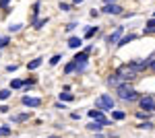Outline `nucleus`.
<instances>
[{"label": "nucleus", "instance_id": "obj_1", "mask_svg": "<svg viewBox=\"0 0 155 138\" xmlns=\"http://www.w3.org/2000/svg\"><path fill=\"white\" fill-rule=\"evenodd\" d=\"M95 105L101 107V109H106V111H112V109H114V99H112L110 95H101V97L95 101Z\"/></svg>", "mask_w": 155, "mask_h": 138}, {"label": "nucleus", "instance_id": "obj_2", "mask_svg": "<svg viewBox=\"0 0 155 138\" xmlns=\"http://www.w3.org/2000/svg\"><path fill=\"white\" fill-rule=\"evenodd\" d=\"M118 93H120V99H124V101H134L137 99V93L132 89H128V87H120Z\"/></svg>", "mask_w": 155, "mask_h": 138}, {"label": "nucleus", "instance_id": "obj_3", "mask_svg": "<svg viewBox=\"0 0 155 138\" xmlns=\"http://www.w3.org/2000/svg\"><path fill=\"white\" fill-rule=\"evenodd\" d=\"M116 76H120L122 81H130V79H134V70L130 68V66H124V68L118 70V74Z\"/></svg>", "mask_w": 155, "mask_h": 138}, {"label": "nucleus", "instance_id": "obj_4", "mask_svg": "<svg viewBox=\"0 0 155 138\" xmlns=\"http://www.w3.org/2000/svg\"><path fill=\"white\" fill-rule=\"evenodd\" d=\"M89 115H91L95 122H101L104 126H110V120H106V117H104V114H101L99 109H89Z\"/></svg>", "mask_w": 155, "mask_h": 138}, {"label": "nucleus", "instance_id": "obj_5", "mask_svg": "<svg viewBox=\"0 0 155 138\" xmlns=\"http://www.w3.org/2000/svg\"><path fill=\"white\" fill-rule=\"evenodd\" d=\"M141 107H143V109H149V111H153V109H155V101L151 99V97H143V99H141Z\"/></svg>", "mask_w": 155, "mask_h": 138}, {"label": "nucleus", "instance_id": "obj_6", "mask_svg": "<svg viewBox=\"0 0 155 138\" xmlns=\"http://www.w3.org/2000/svg\"><path fill=\"white\" fill-rule=\"evenodd\" d=\"M104 12H107V14H120L122 8H120L118 4H106L104 6Z\"/></svg>", "mask_w": 155, "mask_h": 138}, {"label": "nucleus", "instance_id": "obj_7", "mask_svg": "<svg viewBox=\"0 0 155 138\" xmlns=\"http://www.w3.org/2000/svg\"><path fill=\"white\" fill-rule=\"evenodd\" d=\"M120 35H122V27H118V29H116L114 33L107 35V43H116V41L120 39Z\"/></svg>", "mask_w": 155, "mask_h": 138}, {"label": "nucleus", "instance_id": "obj_8", "mask_svg": "<svg viewBox=\"0 0 155 138\" xmlns=\"http://www.w3.org/2000/svg\"><path fill=\"white\" fill-rule=\"evenodd\" d=\"M23 103L27 105V107H37L41 101H39L37 97H23Z\"/></svg>", "mask_w": 155, "mask_h": 138}, {"label": "nucleus", "instance_id": "obj_9", "mask_svg": "<svg viewBox=\"0 0 155 138\" xmlns=\"http://www.w3.org/2000/svg\"><path fill=\"white\" fill-rule=\"evenodd\" d=\"M81 43H83L81 37H71V41H68V46H71V47H81Z\"/></svg>", "mask_w": 155, "mask_h": 138}, {"label": "nucleus", "instance_id": "obj_10", "mask_svg": "<svg viewBox=\"0 0 155 138\" xmlns=\"http://www.w3.org/2000/svg\"><path fill=\"white\" fill-rule=\"evenodd\" d=\"M87 128H89V130H93V132H99V130L104 128V124H101V122H91Z\"/></svg>", "mask_w": 155, "mask_h": 138}, {"label": "nucleus", "instance_id": "obj_11", "mask_svg": "<svg viewBox=\"0 0 155 138\" xmlns=\"http://www.w3.org/2000/svg\"><path fill=\"white\" fill-rule=\"evenodd\" d=\"M74 62H77V70H79V72H83V70L87 68V60H74Z\"/></svg>", "mask_w": 155, "mask_h": 138}, {"label": "nucleus", "instance_id": "obj_12", "mask_svg": "<svg viewBox=\"0 0 155 138\" xmlns=\"http://www.w3.org/2000/svg\"><path fill=\"white\" fill-rule=\"evenodd\" d=\"M41 66V60L37 58V60H33V62H29V70H35V68H39Z\"/></svg>", "mask_w": 155, "mask_h": 138}, {"label": "nucleus", "instance_id": "obj_13", "mask_svg": "<svg viewBox=\"0 0 155 138\" xmlns=\"http://www.w3.org/2000/svg\"><path fill=\"white\" fill-rule=\"evenodd\" d=\"M8 97H11V91H8V89H2V91H0V99H2V101H6Z\"/></svg>", "mask_w": 155, "mask_h": 138}, {"label": "nucleus", "instance_id": "obj_14", "mask_svg": "<svg viewBox=\"0 0 155 138\" xmlns=\"http://www.w3.org/2000/svg\"><path fill=\"white\" fill-rule=\"evenodd\" d=\"M132 39H134V35H128V37H122L118 46H126V43H128V41H132Z\"/></svg>", "mask_w": 155, "mask_h": 138}, {"label": "nucleus", "instance_id": "obj_15", "mask_svg": "<svg viewBox=\"0 0 155 138\" xmlns=\"http://www.w3.org/2000/svg\"><path fill=\"white\" fill-rule=\"evenodd\" d=\"M23 85H25L23 81H17V79H15V81L11 82V87H12V89H21V87H23Z\"/></svg>", "mask_w": 155, "mask_h": 138}, {"label": "nucleus", "instance_id": "obj_16", "mask_svg": "<svg viewBox=\"0 0 155 138\" xmlns=\"http://www.w3.org/2000/svg\"><path fill=\"white\" fill-rule=\"evenodd\" d=\"M60 99H64V101H72L74 97H72L71 93H60Z\"/></svg>", "mask_w": 155, "mask_h": 138}, {"label": "nucleus", "instance_id": "obj_17", "mask_svg": "<svg viewBox=\"0 0 155 138\" xmlns=\"http://www.w3.org/2000/svg\"><path fill=\"white\" fill-rule=\"evenodd\" d=\"M114 120H124V111H114Z\"/></svg>", "mask_w": 155, "mask_h": 138}, {"label": "nucleus", "instance_id": "obj_18", "mask_svg": "<svg viewBox=\"0 0 155 138\" xmlns=\"http://www.w3.org/2000/svg\"><path fill=\"white\" fill-rule=\"evenodd\" d=\"M60 60H62V58H60V56H54V58H52V60H50V64H52V66H56V64H58Z\"/></svg>", "mask_w": 155, "mask_h": 138}, {"label": "nucleus", "instance_id": "obj_19", "mask_svg": "<svg viewBox=\"0 0 155 138\" xmlns=\"http://www.w3.org/2000/svg\"><path fill=\"white\" fill-rule=\"evenodd\" d=\"M147 27H149V31H155V19H151V21L147 23Z\"/></svg>", "mask_w": 155, "mask_h": 138}, {"label": "nucleus", "instance_id": "obj_20", "mask_svg": "<svg viewBox=\"0 0 155 138\" xmlns=\"http://www.w3.org/2000/svg\"><path fill=\"white\" fill-rule=\"evenodd\" d=\"M46 23H48V19H41V21H37V29H41V27H44V25H46Z\"/></svg>", "mask_w": 155, "mask_h": 138}, {"label": "nucleus", "instance_id": "obj_21", "mask_svg": "<svg viewBox=\"0 0 155 138\" xmlns=\"http://www.w3.org/2000/svg\"><path fill=\"white\" fill-rule=\"evenodd\" d=\"M21 27H23V25H19V23H17V25H11V27H8V29H11V31H19V29H21Z\"/></svg>", "mask_w": 155, "mask_h": 138}, {"label": "nucleus", "instance_id": "obj_22", "mask_svg": "<svg viewBox=\"0 0 155 138\" xmlns=\"http://www.w3.org/2000/svg\"><path fill=\"white\" fill-rule=\"evenodd\" d=\"M8 132H11V128H8V126H4V128H0V134H8Z\"/></svg>", "mask_w": 155, "mask_h": 138}, {"label": "nucleus", "instance_id": "obj_23", "mask_svg": "<svg viewBox=\"0 0 155 138\" xmlns=\"http://www.w3.org/2000/svg\"><path fill=\"white\" fill-rule=\"evenodd\" d=\"M95 33V29H93V27H91V29H87V33H85V37H91V35Z\"/></svg>", "mask_w": 155, "mask_h": 138}, {"label": "nucleus", "instance_id": "obj_24", "mask_svg": "<svg viewBox=\"0 0 155 138\" xmlns=\"http://www.w3.org/2000/svg\"><path fill=\"white\" fill-rule=\"evenodd\" d=\"M8 2H11V0H0V6H2V8H6V4H8Z\"/></svg>", "mask_w": 155, "mask_h": 138}, {"label": "nucleus", "instance_id": "obj_25", "mask_svg": "<svg viewBox=\"0 0 155 138\" xmlns=\"http://www.w3.org/2000/svg\"><path fill=\"white\" fill-rule=\"evenodd\" d=\"M139 128H151V124L149 122H143V124H139Z\"/></svg>", "mask_w": 155, "mask_h": 138}, {"label": "nucleus", "instance_id": "obj_26", "mask_svg": "<svg viewBox=\"0 0 155 138\" xmlns=\"http://www.w3.org/2000/svg\"><path fill=\"white\" fill-rule=\"evenodd\" d=\"M104 2H106V4H114L116 0H104Z\"/></svg>", "mask_w": 155, "mask_h": 138}, {"label": "nucleus", "instance_id": "obj_27", "mask_svg": "<svg viewBox=\"0 0 155 138\" xmlns=\"http://www.w3.org/2000/svg\"><path fill=\"white\" fill-rule=\"evenodd\" d=\"M2 46H4V43H2V37H0V47H2Z\"/></svg>", "mask_w": 155, "mask_h": 138}, {"label": "nucleus", "instance_id": "obj_28", "mask_svg": "<svg viewBox=\"0 0 155 138\" xmlns=\"http://www.w3.org/2000/svg\"><path fill=\"white\" fill-rule=\"evenodd\" d=\"M72 2H83V0H72Z\"/></svg>", "mask_w": 155, "mask_h": 138}]
</instances>
